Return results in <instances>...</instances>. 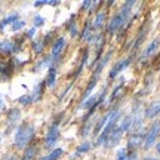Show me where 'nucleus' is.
I'll return each mask as SVG.
<instances>
[{
  "instance_id": "nucleus-1",
  "label": "nucleus",
  "mask_w": 160,
  "mask_h": 160,
  "mask_svg": "<svg viewBox=\"0 0 160 160\" xmlns=\"http://www.w3.org/2000/svg\"><path fill=\"white\" fill-rule=\"evenodd\" d=\"M34 133V128L33 125H28V123H24L22 126H19L17 135H15V145L17 147H25L27 144L30 142V139Z\"/></svg>"
},
{
  "instance_id": "nucleus-2",
  "label": "nucleus",
  "mask_w": 160,
  "mask_h": 160,
  "mask_svg": "<svg viewBox=\"0 0 160 160\" xmlns=\"http://www.w3.org/2000/svg\"><path fill=\"white\" fill-rule=\"evenodd\" d=\"M159 133H160V120H157V122H154V123L151 125L148 133L145 135V139H144V147H145V148H150V147L154 144L156 139H157Z\"/></svg>"
},
{
  "instance_id": "nucleus-3",
  "label": "nucleus",
  "mask_w": 160,
  "mask_h": 160,
  "mask_svg": "<svg viewBox=\"0 0 160 160\" xmlns=\"http://www.w3.org/2000/svg\"><path fill=\"white\" fill-rule=\"evenodd\" d=\"M58 137H59V132H58V126L53 125L49 128V131L46 133V139H45V144L46 147H53L55 142H57Z\"/></svg>"
},
{
  "instance_id": "nucleus-4",
  "label": "nucleus",
  "mask_w": 160,
  "mask_h": 160,
  "mask_svg": "<svg viewBox=\"0 0 160 160\" xmlns=\"http://www.w3.org/2000/svg\"><path fill=\"white\" fill-rule=\"evenodd\" d=\"M129 61H131L129 58H125V59H120L119 62H117V64L114 65V67L111 68V71H110V77H114V76L119 74V73H120V71H122L123 68H126V67L129 65Z\"/></svg>"
},
{
  "instance_id": "nucleus-5",
  "label": "nucleus",
  "mask_w": 160,
  "mask_h": 160,
  "mask_svg": "<svg viewBox=\"0 0 160 160\" xmlns=\"http://www.w3.org/2000/svg\"><path fill=\"white\" fill-rule=\"evenodd\" d=\"M119 111H110V113H107V114L104 116L102 119L98 122V125H97V128H95V133H98V132L101 131V128H104V126H107V123H108L110 120L113 119L116 114H117Z\"/></svg>"
},
{
  "instance_id": "nucleus-6",
  "label": "nucleus",
  "mask_w": 160,
  "mask_h": 160,
  "mask_svg": "<svg viewBox=\"0 0 160 160\" xmlns=\"http://www.w3.org/2000/svg\"><path fill=\"white\" fill-rule=\"evenodd\" d=\"M160 114V101H156V102L150 104V107L145 110V116L147 117H156V116Z\"/></svg>"
},
{
  "instance_id": "nucleus-7",
  "label": "nucleus",
  "mask_w": 160,
  "mask_h": 160,
  "mask_svg": "<svg viewBox=\"0 0 160 160\" xmlns=\"http://www.w3.org/2000/svg\"><path fill=\"white\" fill-rule=\"evenodd\" d=\"M122 129L120 128H116V129H111V132H110L108 135V144L110 145H116V144L119 142L120 137H122Z\"/></svg>"
},
{
  "instance_id": "nucleus-8",
  "label": "nucleus",
  "mask_w": 160,
  "mask_h": 160,
  "mask_svg": "<svg viewBox=\"0 0 160 160\" xmlns=\"http://www.w3.org/2000/svg\"><path fill=\"white\" fill-rule=\"evenodd\" d=\"M64 45H65V40H64L62 37H59V39L53 43V46H52V57H58V55L61 53V51H62Z\"/></svg>"
},
{
  "instance_id": "nucleus-9",
  "label": "nucleus",
  "mask_w": 160,
  "mask_h": 160,
  "mask_svg": "<svg viewBox=\"0 0 160 160\" xmlns=\"http://www.w3.org/2000/svg\"><path fill=\"white\" fill-rule=\"evenodd\" d=\"M159 39H156V40H153L151 43L148 45V48L145 49V52H144V55H142V58H148V57H151L153 53H154L156 51H157V48H159Z\"/></svg>"
},
{
  "instance_id": "nucleus-10",
  "label": "nucleus",
  "mask_w": 160,
  "mask_h": 160,
  "mask_svg": "<svg viewBox=\"0 0 160 160\" xmlns=\"http://www.w3.org/2000/svg\"><path fill=\"white\" fill-rule=\"evenodd\" d=\"M129 147L131 148H133V147H138L139 144H142V137L141 135H138V133H133V135H131L129 137Z\"/></svg>"
},
{
  "instance_id": "nucleus-11",
  "label": "nucleus",
  "mask_w": 160,
  "mask_h": 160,
  "mask_svg": "<svg viewBox=\"0 0 160 160\" xmlns=\"http://www.w3.org/2000/svg\"><path fill=\"white\" fill-rule=\"evenodd\" d=\"M15 21H18V15L17 13H12V15H9V17H6L3 21H0V30H3L6 27V24L9 22H15Z\"/></svg>"
},
{
  "instance_id": "nucleus-12",
  "label": "nucleus",
  "mask_w": 160,
  "mask_h": 160,
  "mask_svg": "<svg viewBox=\"0 0 160 160\" xmlns=\"http://www.w3.org/2000/svg\"><path fill=\"white\" fill-rule=\"evenodd\" d=\"M55 79H57V71H55V68H51L49 70V74H48V79H46V85L53 86L55 85Z\"/></svg>"
},
{
  "instance_id": "nucleus-13",
  "label": "nucleus",
  "mask_w": 160,
  "mask_h": 160,
  "mask_svg": "<svg viewBox=\"0 0 160 160\" xmlns=\"http://www.w3.org/2000/svg\"><path fill=\"white\" fill-rule=\"evenodd\" d=\"M95 85H97V76H95V77H93V79L91 80V82H89V85H88V88H86V91L83 92V101H85L86 98H88V95H89V92L92 91V89H93V88H95Z\"/></svg>"
},
{
  "instance_id": "nucleus-14",
  "label": "nucleus",
  "mask_w": 160,
  "mask_h": 160,
  "mask_svg": "<svg viewBox=\"0 0 160 160\" xmlns=\"http://www.w3.org/2000/svg\"><path fill=\"white\" fill-rule=\"evenodd\" d=\"M61 154H62V150H61V148H57V150H55V151H52L51 154L48 156V157H45V159H43V160H57V159H58V157H59V156H61Z\"/></svg>"
},
{
  "instance_id": "nucleus-15",
  "label": "nucleus",
  "mask_w": 160,
  "mask_h": 160,
  "mask_svg": "<svg viewBox=\"0 0 160 160\" xmlns=\"http://www.w3.org/2000/svg\"><path fill=\"white\" fill-rule=\"evenodd\" d=\"M104 17H105L104 12H98L97 18H95V21H93V25H95V27H101V24H102V21H104Z\"/></svg>"
},
{
  "instance_id": "nucleus-16",
  "label": "nucleus",
  "mask_w": 160,
  "mask_h": 160,
  "mask_svg": "<svg viewBox=\"0 0 160 160\" xmlns=\"http://www.w3.org/2000/svg\"><path fill=\"white\" fill-rule=\"evenodd\" d=\"M0 49L5 52H9V51H13L15 46L12 45V43H9V42H3V43H0Z\"/></svg>"
},
{
  "instance_id": "nucleus-17",
  "label": "nucleus",
  "mask_w": 160,
  "mask_h": 160,
  "mask_svg": "<svg viewBox=\"0 0 160 160\" xmlns=\"http://www.w3.org/2000/svg\"><path fill=\"white\" fill-rule=\"evenodd\" d=\"M24 25H25V22H24V21H15V22L12 24V30H13V31H17V30H21Z\"/></svg>"
},
{
  "instance_id": "nucleus-18",
  "label": "nucleus",
  "mask_w": 160,
  "mask_h": 160,
  "mask_svg": "<svg viewBox=\"0 0 160 160\" xmlns=\"http://www.w3.org/2000/svg\"><path fill=\"white\" fill-rule=\"evenodd\" d=\"M34 151H36L34 148H31V147H30V148L25 151V154H24V159L22 160H30L31 157H33V154H34Z\"/></svg>"
},
{
  "instance_id": "nucleus-19",
  "label": "nucleus",
  "mask_w": 160,
  "mask_h": 160,
  "mask_svg": "<svg viewBox=\"0 0 160 160\" xmlns=\"http://www.w3.org/2000/svg\"><path fill=\"white\" fill-rule=\"evenodd\" d=\"M18 117H19V111H18V110H12L11 114H9V120L13 122V120H17Z\"/></svg>"
},
{
  "instance_id": "nucleus-20",
  "label": "nucleus",
  "mask_w": 160,
  "mask_h": 160,
  "mask_svg": "<svg viewBox=\"0 0 160 160\" xmlns=\"http://www.w3.org/2000/svg\"><path fill=\"white\" fill-rule=\"evenodd\" d=\"M89 148H91V144H89V142H85L83 145H80L79 148H77V153H83V151H88Z\"/></svg>"
},
{
  "instance_id": "nucleus-21",
  "label": "nucleus",
  "mask_w": 160,
  "mask_h": 160,
  "mask_svg": "<svg viewBox=\"0 0 160 160\" xmlns=\"http://www.w3.org/2000/svg\"><path fill=\"white\" fill-rule=\"evenodd\" d=\"M42 24H43V18H42V17H36L34 18V25H36V27H40Z\"/></svg>"
},
{
  "instance_id": "nucleus-22",
  "label": "nucleus",
  "mask_w": 160,
  "mask_h": 160,
  "mask_svg": "<svg viewBox=\"0 0 160 160\" xmlns=\"http://www.w3.org/2000/svg\"><path fill=\"white\" fill-rule=\"evenodd\" d=\"M19 101H21V102H22V104H25V102H30V101H31V98H28V97L25 98V97H24V98H21Z\"/></svg>"
},
{
  "instance_id": "nucleus-23",
  "label": "nucleus",
  "mask_w": 160,
  "mask_h": 160,
  "mask_svg": "<svg viewBox=\"0 0 160 160\" xmlns=\"http://www.w3.org/2000/svg\"><path fill=\"white\" fill-rule=\"evenodd\" d=\"M123 154H125V151H120V153H119V159H117V160H126Z\"/></svg>"
},
{
  "instance_id": "nucleus-24",
  "label": "nucleus",
  "mask_w": 160,
  "mask_h": 160,
  "mask_svg": "<svg viewBox=\"0 0 160 160\" xmlns=\"http://www.w3.org/2000/svg\"><path fill=\"white\" fill-rule=\"evenodd\" d=\"M27 34H28V36H34V28H31L28 33H27Z\"/></svg>"
},
{
  "instance_id": "nucleus-25",
  "label": "nucleus",
  "mask_w": 160,
  "mask_h": 160,
  "mask_svg": "<svg viewBox=\"0 0 160 160\" xmlns=\"http://www.w3.org/2000/svg\"><path fill=\"white\" fill-rule=\"evenodd\" d=\"M126 160H135V156H133V154H131V156H129V157H128V159H126Z\"/></svg>"
},
{
  "instance_id": "nucleus-26",
  "label": "nucleus",
  "mask_w": 160,
  "mask_h": 160,
  "mask_svg": "<svg viewBox=\"0 0 160 160\" xmlns=\"http://www.w3.org/2000/svg\"><path fill=\"white\" fill-rule=\"evenodd\" d=\"M157 151H159V154H160V142L157 144Z\"/></svg>"
},
{
  "instance_id": "nucleus-27",
  "label": "nucleus",
  "mask_w": 160,
  "mask_h": 160,
  "mask_svg": "<svg viewBox=\"0 0 160 160\" xmlns=\"http://www.w3.org/2000/svg\"><path fill=\"white\" fill-rule=\"evenodd\" d=\"M144 160H157V159H153V157H147V159H144Z\"/></svg>"
},
{
  "instance_id": "nucleus-28",
  "label": "nucleus",
  "mask_w": 160,
  "mask_h": 160,
  "mask_svg": "<svg viewBox=\"0 0 160 160\" xmlns=\"http://www.w3.org/2000/svg\"><path fill=\"white\" fill-rule=\"evenodd\" d=\"M0 107H2V102H0Z\"/></svg>"
}]
</instances>
